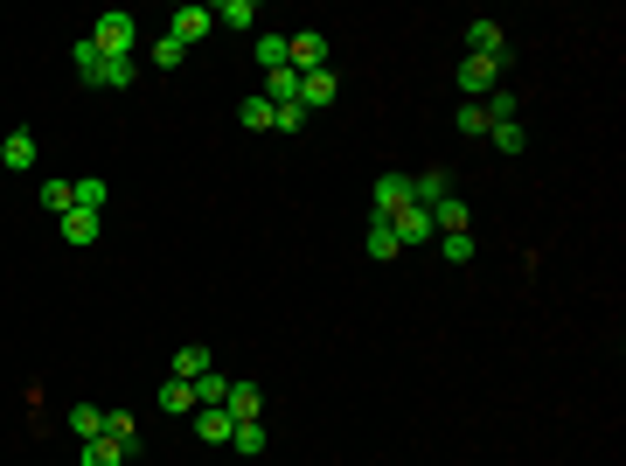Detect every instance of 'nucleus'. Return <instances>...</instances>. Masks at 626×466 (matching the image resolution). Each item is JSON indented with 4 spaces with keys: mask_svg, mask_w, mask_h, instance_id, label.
I'll return each mask as SVG.
<instances>
[{
    "mask_svg": "<svg viewBox=\"0 0 626 466\" xmlns=\"http://www.w3.org/2000/svg\"><path fill=\"white\" fill-rule=\"evenodd\" d=\"M91 49H98V56H133V49H140V21L119 14V7L98 14V21H91Z\"/></svg>",
    "mask_w": 626,
    "mask_h": 466,
    "instance_id": "1",
    "label": "nucleus"
},
{
    "mask_svg": "<svg viewBox=\"0 0 626 466\" xmlns=\"http://www.w3.org/2000/svg\"><path fill=\"white\" fill-rule=\"evenodd\" d=\"M286 63H293L300 77H307V70H327V63H334V56H327V35H320V28H300V35H286Z\"/></svg>",
    "mask_w": 626,
    "mask_h": 466,
    "instance_id": "2",
    "label": "nucleus"
},
{
    "mask_svg": "<svg viewBox=\"0 0 626 466\" xmlns=\"http://www.w3.org/2000/svg\"><path fill=\"white\" fill-rule=\"evenodd\" d=\"M501 70H508V63H494V56H467V63H460V91L480 105L487 91H501Z\"/></svg>",
    "mask_w": 626,
    "mask_h": 466,
    "instance_id": "3",
    "label": "nucleus"
},
{
    "mask_svg": "<svg viewBox=\"0 0 626 466\" xmlns=\"http://www.w3.org/2000/svg\"><path fill=\"white\" fill-rule=\"evenodd\" d=\"M209 28H216V14H209V7H174V14H167V35H174L181 49L209 42Z\"/></svg>",
    "mask_w": 626,
    "mask_h": 466,
    "instance_id": "4",
    "label": "nucleus"
},
{
    "mask_svg": "<svg viewBox=\"0 0 626 466\" xmlns=\"http://www.w3.org/2000/svg\"><path fill=\"white\" fill-rule=\"evenodd\" d=\"M133 77H140V63H133V56H98V63L84 70V84H98V91H126Z\"/></svg>",
    "mask_w": 626,
    "mask_h": 466,
    "instance_id": "5",
    "label": "nucleus"
},
{
    "mask_svg": "<svg viewBox=\"0 0 626 466\" xmlns=\"http://www.w3.org/2000/svg\"><path fill=\"white\" fill-rule=\"evenodd\" d=\"M334 84H341V77H334V63H327V70H307V77H300V112H327V105H334Z\"/></svg>",
    "mask_w": 626,
    "mask_h": 466,
    "instance_id": "6",
    "label": "nucleus"
},
{
    "mask_svg": "<svg viewBox=\"0 0 626 466\" xmlns=\"http://www.w3.org/2000/svg\"><path fill=\"white\" fill-rule=\"evenodd\" d=\"M467 56H494V63H508V35H501V21H467Z\"/></svg>",
    "mask_w": 626,
    "mask_h": 466,
    "instance_id": "7",
    "label": "nucleus"
},
{
    "mask_svg": "<svg viewBox=\"0 0 626 466\" xmlns=\"http://www.w3.org/2000/svg\"><path fill=\"white\" fill-rule=\"evenodd\" d=\"M369 202H376V223H390V216H397V209L411 202V174H383Z\"/></svg>",
    "mask_w": 626,
    "mask_h": 466,
    "instance_id": "8",
    "label": "nucleus"
},
{
    "mask_svg": "<svg viewBox=\"0 0 626 466\" xmlns=\"http://www.w3.org/2000/svg\"><path fill=\"white\" fill-rule=\"evenodd\" d=\"M390 230H397V244H432V209L404 202V209L390 216Z\"/></svg>",
    "mask_w": 626,
    "mask_h": 466,
    "instance_id": "9",
    "label": "nucleus"
},
{
    "mask_svg": "<svg viewBox=\"0 0 626 466\" xmlns=\"http://www.w3.org/2000/svg\"><path fill=\"white\" fill-rule=\"evenodd\" d=\"M446 195H453L446 167H425V174H411V202H418V209H432V202H446Z\"/></svg>",
    "mask_w": 626,
    "mask_h": 466,
    "instance_id": "10",
    "label": "nucleus"
},
{
    "mask_svg": "<svg viewBox=\"0 0 626 466\" xmlns=\"http://www.w3.org/2000/svg\"><path fill=\"white\" fill-rule=\"evenodd\" d=\"M230 432H237V418L216 404V411H195V439L202 446H230Z\"/></svg>",
    "mask_w": 626,
    "mask_h": 466,
    "instance_id": "11",
    "label": "nucleus"
},
{
    "mask_svg": "<svg viewBox=\"0 0 626 466\" xmlns=\"http://www.w3.org/2000/svg\"><path fill=\"white\" fill-rule=\"evenodd\" d=\"M35 202H42L49 216H70V209H77V181H56V174H49V181L35 188Z\"/></svg>",
    "mask_w": 626,
    "mask_h": 466,
    "instance_id": "12",
    "label": "nucleus"
},
{
    "mask_svg": "<svg viewBox=\"0 0 626 466\" xmlns=\"http://www.w3.org/2000/svg\"><path fill=\"white\" fill-rule=\"evenodd\" d=\"M188 390H195V411H216V404L230 397V376H223V369H202Z\"/></svg>",
    "mask_w": 626,
    "mask_h": 466,
    "instance_id": "13",
    "label": "nucleus"
},
{
    "mask_svg": "<svg viewBox=\"0 0 626 466\" xmlns=\"http://www.w3.org/2000/svg\"><path fill=\"white\" fill-rule=\"evenodd\" d=\"M223 411H230L237 425H251V418L265 411V397H258V383H230V397H223Z\"/></svg>",
    "mask_w": 626,
    "mask_h": 466,
    "instance_id": "14",
    "label": "nucleus"
},
{
    "mask_svg": "<svg viewBox=\"0 0 626 466\" xmlns=\"http://www.w3.org/2000/svg\"><path fill=\"white\" fill-rule=\"evenodd\" d=\"M0 167L28 174V167H35V133H7V140H0Z\"/></svg>",
    "mask_w": 626,
    "mask_h": 466,
    "instance_id": "15",
    "label": "nucleus"
},
{
    "mask_svg": "<svg viewBox=\"0 0 626 466\" xmlns=\"http://www.w3.org/2000/svg\"><path fill=\"white\" fill-rule=\"evenodd\" d=\"M453 230H467V202H460V195L432 202V237H453Z\"/></svg>",
    "mask_w": 626,
    "mask_h": 466,
    "instance_id": "16",
    "label": "nucleus"
},
{
    "mask_svg": "<svg viewBox=\"0 0 626 466\" xmlns=\"http://www.w3.org/2000/svg\"><path fill=\"white\" fill-rule=\"evenodd\" d=\"M56 223H63L70 244H98V230H105V216H91V209H70V216H56Z\"/></svg>",
    "mask_w": 626,
    "mask_h": 466,
    "instance_id": "17",
    "label": "nucleus"
},
{
    "mask_svg": "<svg viewBox=\"0 0 626 466\" xmlns=\"http://www.w3.org/2000/svg\"><path fill=\"white\" fill-rule=\"evenodd\" d=\"M202 369H216V355H209V348H202V341H188V348H181V355H174V369H167V376H181V383H195V376H202Z\"/></svg>",
    "mask_w": 626,
    "mask_h": 466,
    "instance_id": "18",
    "label": "nucleus"
},
{
    "mask_svg": "<svg viewBox=\"0 0 626 466\" xmlns=\"http://www.w3.org/2000/svg\"><path fill=\"white\" fill-rule=\"evenodd\" d=\"M209 14H216V28H258V0H223Z\"/></svg>",
    "mask_w": 626,
    "mask_h": 466,
    "instance_id": "19",
    "label": "nucleus"
},
{
    "mask_svg": "<svg viewBox=\"0 0 626 466\" xmlns=\"http://www.w3.org/2000/svg\"><path fill=\"white\" fill-rule=\"evenodd\" d=\"M265 98H272V105H300V70H293V63L272 70V77H265Z\"/></svg>",
    "mask_w": 626,
    "mask_h": 466,
    "instance_id": "20",
    "label": "nucleus"
},
{
    "mask_svg": "<svg viewBox=\"0 0 626 466\" xmlns=\"http://www.w3.org/2000/svg\"><path fill=\"white\" fill-rule=\"evenodd\" d=\"M105 202H112V181H105V174H84V181H77V209L105 216Z\"/></svg>",
    "mask_w": 626,
    "mask_h": 466,
    "instance_id": "21",
    "label": "nucleus"
},
{
    "mask_svg": "<svg viewBox=\"0 0 626 466\" xmlns=\"http://www.w3.org/2000/svg\"><path fill=\"white\" fill-rule=\"evenodd\" d=\"M362 251H369L376 265H390V258L404 251V244H397V230H390V223H369V237H362Z\"/></svg>",
    "mask_w": 626,
    "mask_h": 466,
    "instance_id": "22",
    "label": "nucleus"
},
{
    "mask_svg": "<svg viewBox=\"0 0 626 466\" xmlns=\"http://www.w3.org/2000/svg\"><path fill=\"white\" fill-rule=\"evenodd\" d=\"M105 439H119L126 453H140V418L133 411H105Z\"/></svg>",
    "mask_w": 626,
    "mask_h": 466,
    "instance_id": "23",
    "label": "nucleus"
},
{
    "mask_svg": "<svg viewBox=\"0 0 626 466\" xmlns=\"http://www.w3.org/2000/svg\"><path fill=\"white\" fill-rule=\"evenodd\" d=\"M432 244H439V258H446V265H473V251H480V244H473V230H453V237H432Z\"/></svg>",
    "mask_w": 626,
    "mask_h": 466,
    "instance_id": "24",
    "label": "nucleus"
},
{
    "mask_svg": "<svg viewBox=\"0 0 626 466\" xmlns=\"http://www.w3.org/2000/svg\"><path fill=\"white\" fill-rule=\"evenodd\" d=\"M133 453L119 446V439H84V466H126Z\"/></svg>",
    "mask_w": 626,
    "mask_h": 466,
    "instance_id": "25",
    "label": "nucleus"
},
{
    "mask_svg": "<svg viewBox=\"0 0 626 466\" xmlns=\"http://www.w3.org/2000/svg\"><path fill=\"white\" fill-rule=\"evenodd\" d=\"M251 56H258V70H286V35H258Z\"/></svg>",
    "mask_w": 626,
    "mask_h": 466,
    "instance_id": "26",
    "label": "nucleus"
},
{
    "mask_svg": "<svg viewBox=\"0 0 626 466\" xmlns=\"http://www.w3.org/2000/svg\"><path fill=\"white\" fill-rule=\"evenodd\" d=\"M480 112H487V126H508V119H515V91H508V84H501V91H487V98H480Z\"/></svg>",
    "mask_w": 626,
    "mask_h": 466,
    "instance_id": "27",
    "label": "nucleus"
},
{
    "mask_svg": "<svg viewBox=\"0 0 626 466\" xmlns=\"http://www.w3.org/2000/svg\"><path fill=\"white\" fill-rule=\"evenodd\" d=\"M237 119H244L251 133H272V98H265V91H258V98H244V105H237Z\"/></svg>",
    "mask_w": 626,
    "mask_h": 466,
    "instance_id": "28",
    "label": "nucleus"
},
{
    "mask_svg": "<svg viewBox=\"0 0 626 466\" xmlns=\"http://www.w3.org/2000/svg\"><path fill=\"white\" fill-rule=\"evenodd\" d=\"M160 411H188V418H195V390H188L181 376H167V383H160Z\"/></svg>",
    "mask_w": 626,
    "mask_h": 466,
    "instance_id": "29",
    "label": "nucleus"
},
{
    "mask_svg": "<svg viewBox=\"0 0 626 466\" xmlns=\"http://www.w3.org/2000/svg\"><path fill=\"white\" fill-rule=\"evenodd\" d=\"M70 432H77V439H105V411H98V404H77V411H70Z\"/></svg>",
    "mask_w": 626,
    "mask_h": 466,
    "instance_id": "30",
    "label": "nucleus"
},
{
    "mask_svg": "<svg viewBox=\"0 0 626 466\" xmlns=\"http://www.w3.org/2000/svg\"><path fill=\"white\" fill-rule=\"evenodd\" d=\"M487 140H494L501 154H522V147H529V133H522V119H508V126H487Z\"/></svg>",
    "mask_w": 626,
    "mask_h": 466,
    "instance_id": "31",
    "label": "nucleus"
},
{
    "mask_svg": "<svg viewBox=\"0 0 626 466\" xmlns=\"http://www.w3.org/2000/svg\"><path fill=\"white\" fill-rule=\"evenodd\" d=\"M272 133H307V112L300 105H272Z\"/></svg>",
    "mask_w": 626,
    "mask_h": 466,
    "instance_id": "32",
    "label": "nucleus"
},
{
    "mask_svg": "<svg viewBox=\"0 0 626 466\" xmlns=\"http://www.w3.org/2000/svg\"><path fill=\"white\" fill-rule=\"evenodd\" d=\"M230 446H237V453H265V425H258V418H251V425H237V432H230Z\"/></svg>",
    "mask_w": 626,
    "mask_h": 466,
    "instance_id": "33",
    "label": "nucleus"
},
{
    "mask_svg": "<svg viewBox=\"0 0 626 466\" xmlns=\"http://www.w3.org/2000/svg\"><path fill=\"white\" fill-rule=\"evenodd\" d=\"M147 56H154V70H174V63H181V56H188V49H181V42H174V35H160L154 49H147Z\"/></svg>",
    "mask_w": 626,
    "mask_h": 466,
    "instance_id": "34",
    "label": "nucleus"
},
{
    "mask_svg": "<svg viewBox=\"0 0 626 466\" xmlns=\"http://www.w3.org/2000/svg\"><path fill=\"white\" fill-rule=\"evenodd\" d=\"M453 126H460V133H487V112H480V105H473V98H467V105H460V119H453Z\"/></svg>",
    "mask_w": 626,
    "mask_h": 466,
    "instance_id": "35",
    "label": "nucleus"
}]
</instances>
